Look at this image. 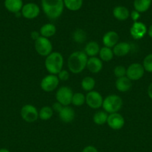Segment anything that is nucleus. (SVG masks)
I'll return each mask as SVG.
<instances>
[{
  "label": "nucleus",
  "instance_id": "nucleus-2",
  "mask_svg": "<svg viewBox=\"0 0 152 152\" xmlns=\"http://www.w3.org/2000/svg\"><path fill=\"white\" fill-rule=\"evenodd\" d=\"M42 8L49 19H56L63 11V0H41Z\"/></svg>",
  "mask_w": 152,
  "mask_h": 152
},
{
  "label": "nucleus",
  "instance_id": "nucleus-28",
  "mask_svg": "<svg viewBox=\"0 0 152 152\" xmlns=\"http://www.w3.org/2000/svg\"><path fill=\"white\" fill-rule=\"evenodd\" d=\"M54 111L52 107L43 106L39 111V118L42 120H49L53 116Z\"/></svg>",
  "mask_w": 152,
  "mask_h": 152
},
{
  "label": "nucleus",
  "instance_id": "nucleus-15",
  "mask_svg": "<svg viewBox=\"0 0 152 152\" xmlns=\"http://www.w3.org/2000/svg\"><path fill=\"white\" fill-rule=\"evenodd\" d=\"M86 68L92 74L99 73L103 68L102 61L100 59V58L96 57V56L89 57L86 64Z\"/></svg>",
  "mask_w": 152,
  "mask_h": 152
},
{
  "label": "nucleus",
  "instance_id": "nucleus-13",
  "mask_svg": "<svg viewBox=\"0 0 152 152\" xmlns=\"http://www.w3.org/2000/svg\"><path fill=\"white\" fill-rule=\"evenodd\" d=\"M147 32V27L141 22H135L130 29L131 37L134 39H141L145 37Z\"/></svg>",
  "mask_w": 152,
  "mask_h": 152
},
{
  "label": "nucleus",
  "instance_id": "nucleus-29",
  "mask_svg": "<svg viewBox=\"0 0 152 152\" xmlns=\"http://www.w3.org/2000/svg\"><path fill=\"white\" fill-rule=\"evenodd\" d=\"M86 102V96L82 93L77 92L73 94L72 99V104L75 106H81L82 105Z\"/></svg>",
  "mask_w": 152,
  "mask_h": 152
},
{
  "label": "nucleus",
  "instance_id": "nucleus-1",
  "mask_svg": "<svg viewBox=\"0 0 152 152\" xmlns=\"http://www.w3.org/2000/svg\"><path fill=\"white\" fill-rule=\"evenodd\" d=\"M88 56L84 51H75L69 56L68 65L69 70L73 74H80L85 68H86Z\"/></svg>",
  "mask_w": 152,
  "mask_h": 152
},
{
  "label": "nucleus",
  "instance_id": "nucleus-5",
  "mask_svg": "<svg viewBox=\"0 0 152 152\" xmlns=\"http://www.w3.org/2000/svg\"><path fill=\"white\" fill-rule=\"evenodd\" d=\"M34 48L39 55L47 56L52 53V44L50 40L46 37H40L34 42Z\"/></svg>",
  "mask_w": 152,
  "mask_h": 152
},
{
  "label": "nucleus",
  "instance_id": "nucleus-19",
  "mask_svg": "<svg viewBox=\"0 0 152 152\" xmlns=\"http://www.w3.org/2000/svg\"><path fill=\"white\" fill-rule=\"evenodd\" d=\"M116 89L120 92H126L128 91L132 87V83L130 79L125 77H120V78H117L116 83H115Z\"/></svg>",
  "mask_w": 152,
  "mask_h": 152
},
{
  "label": "nucleus",
  "instance_id": "nucleus-23",
  "mask_svg": "<svg viewBox=\"0 0 152 152\" xmlns=\"http://www.w3.org/2000/svg\"><path fill=\"white\" fill-rule=\"evenodd\" d=\"M56 33V27L53 24H45L41 27L40 30V34L41 37L49 39V37H53Z\"/></svg>",
  "mask_w": 152,
  "mask_h": 152
},
{
  "label": "nucleus",
  "instance_id": "nucleus-37",
  "mask_svg": "<svg viewBox=\"0 0 152 152\" xmlns=\"http://www.w3.org/2000/svg\"><path fill=\"white\" fill-rule=\"evenodd\" d=\"M31 39H32L33 40H34V42H35L36 40H37L39 37H41V36H40V34H39V33L37 32V31H33V32H31Z\"/></svg>",
  "mask_w": 152,
  "mask_h": 152
},
{
  "label": "nucleus",
  "instance_id": "nucleus-6",
  "mask_svg": "<svg viewBox=\"0 0 152 152\" xmlns=\"http://www.w3.org/2000/svg\"><path fill=\"white\" fill-rule=\"evenodd\" d=\"M74 93L68 86H63L58 88L56 92L57 102H60L63 106H69L72 103V99Z\"/></svg>",
  "mask_w": 152,
  "mask_h": 152
},
{
  "label": "nucleus",
  "instance_id": "nucleus-8",
  "mask_svg": "<svg viewBox=\"0 0 152 152\" xmlns=\"http://www.w3.org/2000/svg\"><path fill=\"white\" fill-rule=\"evenodd\" d=\"M145 74V69L140 63H133L127 68L126 77L131 81L140 80Z\"/></svg>",
  "mask_w": 152,
  "mask_h": 152
},
{
  "label": "nucleus",
  "instance_id": "nucleus-26",
  "mask_svg": "<svg viewBox=\"0 0 152 152\" xmlns=\"http://www.w3.org/2000/svg\"><path fill=\"white\" fill-rule=\"evenodd\" d=\"M98 54H99L100 59L104 62H109V61L112 60L113 58V55H114L113 50L107 47L101 48Z\"/></svg>",
  "mask_w": 152,
  "mask_h": 152
},
{
  "label": "nucleus",
  "instance_id": "nucleus-20",
  "mask_svg": "<svg viewBox=\"0 0 152 152\" xmlns=\"http://www.w3.org/2000/svg\"><path fill=\"white\" fill-rule=\"evenodd\" d=\"M113 14L118 20L125 21L130 16V12L128 9L124 6H116L113 9Z\"/></svg>",
  "mask_w": 152,
  "mask_h": 152
},
{
  "label": "nucleus",
  "instance_id": "nucleus-18",
  "mask_svg": "<svg viewBox=\"0 0 152 152\" xmlns=\"http://www.w3.org/2000/svg\"><path fill=\"white\" fill-rule=\"evenodd\" d=\"M113 48V54L117 56H126L130 52L131 45L129 43L122 42H118Z\"/></svg>",
  "mask_w": 152,
  "mask_h": 152
},
{
  "label": "nucleus",
  "instance_id": "nucleus-21",
  "mask_svg": "<svg viewBox=\"0 0 152 152\" xmlns=\"http://www.w3.org/2000/svg\"><path fill=\"white\" fill-rule=\"evenodd\" d=\"M100 46L98 42L95 41H91L86 45L84 48V53L87 55V56L93 57L98 55L100 51Z\"/></svg>",
  "mask_w": 152,
  "mask_h": 152
},
{
  "label": "nucleus",
  "instance_id": "nucleus-38",
  "mask_svg": "<svg viewBox=\"0 0 152 152\" xmlns=\"http://www.w3.org/2000/svg\"><path fill=\"white\" fill-rule=\"evenodd\" d=\"M148 95L152 99V83L149 85L148 88Z\"/></svg>",
  "mask_w": 152,
  "mask_h": 152
},
{
  "label": "nucleus",
  "instance_id": "nucleus-24",
  "mask_svg": "<svg viewBox=\"0 0 152 152\" xmlns=\"http://www.w3.org/2000/svg\"><path fill=\"white\" fill-rule=\"evenodd\" d=\"M64 6L68 10L72 11H77L81 8L83 5V0H63Z\"/></svg>",
  "mask_w": 152,
  "mask_h": 152
},
{
  "label": "nucleus",
  "instance_id": "nucleus-22",
  "mask_svg": "<svg viewBox=\"0 0 152 152\" xmlns=\"http://www.w3.org/2000/svg\"><path fill=\"white\" fill-rule=\"evenodd\" d=\"M152 0H134V7L139 13L146 12L151 5Z\"/></svg>",
  "mask_w": 152,
  "mask_h": 152
},
{
  "label": "nucleus",
  "instance_id": "nucleus-14",
  "mask_svg": "<svg viewBox=\"0 0 152 152\" xmlns=\"http://www.w3.org/2000/svg\"><path fill=\"white\" fill-rule=\"evenodd\" d=\"M119 37L117 33L115 31H108L103 37V44L104 47L112 48L119 42Z\"/></svg>",
  "mask_w": 152,
  "mask_h": 152
},
{
  "label": "nucleus",
  "instance_id": "nucleus-17",
  "mask_svg": "<svg viewBox=\"0 0 152 152\" xmlns=\"http://www.w3.org/2000/svg\"><path fill=\"white\" fill-rule=\"evenodd\" d=\"M23 5L22 0H4L5 8L13 13H17L22 10Z\"/></svg>",
  "mask_w": 152,
  "mask_h": 152
},
{
  "label": "nucleus",
  "instance_id": "nucleus-11",
  "mask_svg": "<svg viewBox=\"0 0 152 152\" xmlns=\"http://www.w3.org/2000/svg\"><path fill=\"white\" fill-rule=\"evenodd\" d=\"M40 7L35 3H27L22 7L21 13L25 19H33L37 18L40 14Z\"/></svg>",
  "mask_w": 152,
  "mask_h": 152
},
{
  "label": "nucleus",
  "instance_id": "nucleus-10",
  "mask_svg": "<svg viewBox=\"0 0 152 152\" xmlns=\"http://www.w3.org/2000/svg\"><path fill=\"white\" fill-rule=\"evenodd\" d=\"M59 79L56 75L49 74L46 76L40 83V87L44 91L51 92L55 91L59 85Z\"/></svg>",
  "mask_w": 152,
  "mask_h": 152
},
{
  "label": "nucleus",
  "instance_id": "nucleus-32",
  "mask_svg": "<svg viewBox=\"0 0 152 152\" xmlns=\"http://www.w3.org/2000/svg\"><path fill=\"white\" fill-rule=\"evenodd\" d=\"M126 71L127 69L122 65H118L113 70V73L114 75L116 76L117 78H120V77H125L126 76Z\"/></svg>",
  "mask_w": 152,
  "mask_h": 152
},
{
  "label": "nucleus",
  "instance_id": "nucleus-7",
  "mask_svg": "<svg viewBox=\"0 0 152 152\" xmlns=\"http://www.w3.org/2000/svg\"><path fill=\"white\" fill-rule=\"evenodd\" d=\"M21 117L27 123H34L39 118V111L32 105L27 104L21 109Z\"/></svg>",
  "mask_w": 152,
  "mask_h": 152
},
{
  "label": "nucleus",
  "instance_id": "nucleus-31",
  "mask_svg": "<svg viewBox=\"0 0 152 152\" xmlns=\"http://www.w3.org/2000/svg\"><path fill=\"white\" fill-rule=\"evenodd\" d=\"M142 66L145 71L152 73V53L147 55L143 60Z\"/></svg>",
  "mask_w": 152,
  "mask_h": 152
},
{
  "label": "nucleus",
  "instance_id": "nucleus-30",
  "mask_svg": "<svg viewBox=\"0 0 152 152\" xmlns=\"http://www.w3.org/2000/svg\"><path fill=\"white\" fill-rule=\"evenodd\" d=\"M86 33L81 29H77L73 34V39L77 43H82L86 40Z\"/></svg>",
  "mask_w": 152,
  "mask_h": 152
},
{
  "label": "nucleus",
  "instance_id": "nucleus-34",
  "mask_svg": "<svg viewBox=\"0 0 152 152\" xmlns=\"http://www.w3.org/2000/svg\"><path fill=\"white\" fill-rule=\"evenodd\" d=\"M130 16H131V19H132V20L134 21V22H137V20H138L140 17V13H139L138 11H137V10H133L131 13H130Z\"/></svg>",
  "mask_w": 152,
  "mask_h": 152
},
{
  "label": "nucleus",
  "instance_id": "nucleus-35",
  "mask_svg": "<svg viewBox=\"0 0 152 152\" xmlns=\"http://www.w3.org/2000/svg\"><path fill=\"white\" fill-rule=\"evenodd\" d=\"M63 108V105H61V104L58 102H55V103L53 104V105H52V109H53V111H56V112L58 113H59L60 111L62 110Z\"/></svg>",
  "mask_w": 152,
  "mask_h": 152
},
{
  "label": "nucleus",
  "instance_id": "nucleus-3",
  "mask_svg": "<svg viewBox=\"0 0 152 152\" xmlns=\"http://www.w3.org/2000/svg\"><path fill=\"white\" fill-rule=\"evenodd\" d=\"M63 58L59 52H52L46 56L45 67L50 74L56 75L63 70Z\"/></svg>",
  "mask_w": 152,
  "mask_h": 152
},
{
  "label": "nucleus",
  "instance_id": "nucleus-4",
  "mask_svg": "<svg viewBox=\"0 0 152 152\" xmlns=\"http://www.w3.org/2000/svg\"><path fill=\"white\" fill-rule=\"evenodd\" d=\"M123 101L122 98L116 94L108 95L103 100L102 107L104 111L108 114L116 113L122 108Z\"/></svg>",
  "mask_w": 152,
  "mask_h": 152
},
{
  "label": "nucleus",
  "instance_id": "nucleus-40",
  "mask_svg": "<svg viewBox=\"0 0 152 152\" xmlns=\"http://www.w3.org/2000/svg\"><path fill=\"white\" fill-rule=\"evenodd\" d=\"M0 152H10V151L6 149V148H1V149H0Z\"/></svg>",
  "mask_w": 152,
  "mask_h": 152
},
{
  "label": "nucleus",
  "instance_id": "nucleus-16",
  "mask_svg": "<svg viewBox=\"0 0 152 152\" xmlns=\"http://www.w3.org/2000/svg\"><path fill=\"white\" fill-rule=\"evenodd\" d=\"M59 114V117L63 123H71L75 118V111L73 110L72 108L69 106H63L61 111L58 113Z\"/></svg>",
  "mask_w": 152,
  "mask_h": 152
},
{
  "label": "nucleus",
  "instance_id": "nucleus-27",
  "mask_svg": "<svg viewBox=\"0 0 152 152\" xmlns=\"http://www.w3.org/2000/svg\"><path fill=\"white\" fill-rule=\"evenodd\" d=\"M95 86V81L92 77H86L82 80L81 87L86 91H93L94 87Z\"/></svg>",
  "mask_w": 152,
  "mask_h": 152
},
{
  "label": "nucleus",
  "instance_id": "nucleus-12",
  "mask_svg": "<svg viewBox=\"0 0 152 152\" xmlns=\"http://www.w3.org/2000/svg\"><path fill=\"white\" fill-rule=\"evenodd\" d=\"M107 123L110 129L113 130H119L125 125V119L122 114L118 112L113 113L108 115Z\"/></svg>",
  "mask_w": 152,
  "mask_h": 152
},
{
  "label": "nucleus",
  "instance_id": "nucleus-39",
  "mask_svg": "<svg viewBox=\"0 0 152 152\" xmlns=\"http://www.w3.org/2000/svg\"><path fill=\"white\" fill-rule=\"evenodd\" d=\"M148 34L149 37L152 38V25L149 27L148 30Z\"/></svg>",
  "mask_w": 152,
  "mask_h": 152
},
{
  "label": "nucleus",
  "instance_id": "nucleus-33",
  "mask_svg": "<svg viewBox=\"0 0 152 152\" xmlns=\"http://www.w3.org/2000/svg\"><path fill=\"white\" fill-rule=\"evenodd\" d=\"M58 77L59 79V80H61V81H66L69 78V73L66 70H62L58 74Z\"/></svg>",
  "mask_w": 152,
  "mask_h": 152
},
{
  "label": "nucleus",
  "instance_id": "nucleus-36",
  "mask_svg": "<svg viewBox=\"0 0 152 152\" xmlns=\"http://www.w3.org/2000/svg\"><path fill=\"white\" fill-rule=\"evenodd\" d=\"M81 152H98L97 148L92 145H87L85 147Z\"/></svg>",
  "mask_w": 152,
  "mask_h": 152
},
{
  "label": "nucleus",
  "instance_id": "nucleus-25",
  "mask_svg": "<svg viewBox=\"0 0 152 152\" xmlns=\"http://www.w3.org/2000/svg\"><path fill=\"white\" fill-rule=\"evenodd\" d=\"M108 115L107 113L104 111H98L93 115V121L94 123L98 126H103L105 124L107 121Z\"/></svg>",
  "mask_w": 152,
  "mask_h": 152
},
{
  "label": "nucleus",
  "instance_id": "nucleus-9",
  "mask_svg": "<svg viewBox=\"0 0 152 152\" xmlns=\"http://www.w3.org/2000/svg\"><path fill=\"white\" fill-rule=\"evenodd\" d=\"M103 99L101 94L95 91L88 92L86 96V103L92 109H98L103 105Z\"/></svg>",
  "mask_w": 152,
  "mask_h": 152
}]
</instances>
